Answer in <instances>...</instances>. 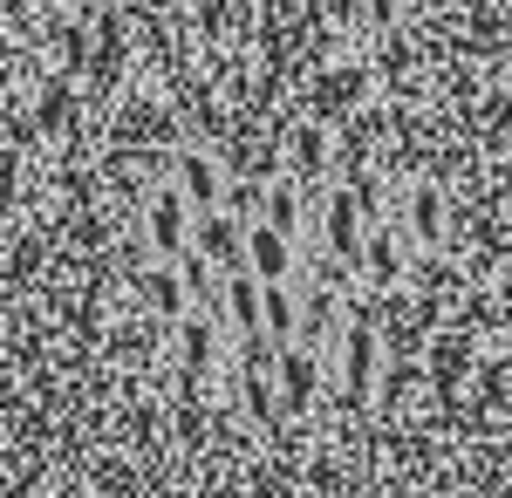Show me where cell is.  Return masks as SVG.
<instances>
[{"mask_svg": "<svg viewBox=\"0 0 512 498\" xmlns=\"http://www.w3.org/2000/svg\"><path fill=\"white\" fill-rule=\"evenodd\" d=\"M0 471L512 498V0H0Z\"/></svg>", "mask_w": 512, "mask_h": 498, "instance_id": "obj_1", "label": "cell"}]
</instances>
